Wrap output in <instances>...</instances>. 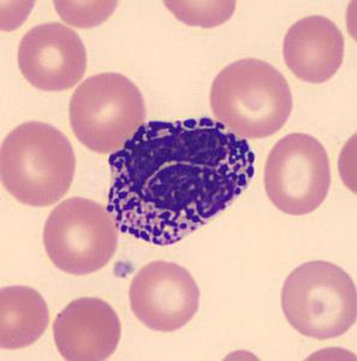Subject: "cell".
Segmentation results:
<instances>
[{"instance_id":"obj_1","label":"cell","mask_w":357,"mask_h":361,"mask_svg":"<svg viewBox=\"0 0 357 361\" xmlns=\"http://www.w3.org/2000/svg\"><path fill=\"white\" fill-rule=\"evenodd\" d=\"M108 166L107 209L119 231L173 246L249 187L255 153L212 118L151 121L108 157Z\"/></svg>"},{"instance_id":"obj_2","label":"cell","mask_w":357,"mask_h":361,"mask_svg":"<svg viewBox=\"0 0 357 361\" xmlns=\"http://www.w3.org/2000/svg\"><path fill=\"white\" fill-rule=\"evenodd\" d=\"M76 157L57 128L27 122L15 128L0 148V175L16 200L47 207L65 197L74 180Z\"/></svg>"},{"instance_id":"obj_3","label":"cell","mask_w":357,"mask_h":361,"mask_svg":"<svg viewBox=\"0 0 357 361\" xmlns=\"http://www.w3.org/2000/svg\"><path fill=\"white\" fill-rule=\"evenodd\" d=\"M211 109L218 122L242 139H265L285 126L292 94L283 74L268 63L246 58L214 78Z\"/></svg>"},{"instance_id":"obj_4","label":"cell","mask_w":357,"mask_h":361,"mask_svg":"<svg viewBox=\"0 0 357 361\" xmlns=\"http://www.w3.org/2000/svg\"><path fill=\"white\" fill-rule=\"evenodd\" d=\"M282 308L301 335L330 340L356 323L357 293L353 279L336 264L315 260L289 275L282 290Z\"/></svg>"},{"instance_id":"obj_5","label":"cell","mask_w":357,"mask_h":361,"mask_svg":"<svg viewBox=\"0 0 357 361\" xmlns=\"http://www.w3.org/2000/svg\"><path fill=\"white\" fill-rule=\"evenodd\" d=\"M147 110L139 87L118 73L84 80L70 99L69 119L75 136L88 149L115 153L146 122Z\"/></svg>"},{"instance_id":"obj_6","label":"cell","mask_w":357,"mask_h":361,"mask_svg":"<svg viewBox=\"0 0 357 361\" xmlns=\"http://www.w3.org/2000/svg\"><path fill=\"white\" fill-rule=\"evenodd\" d=\"M115 218L98 202L70 197L51 211L44 245L54 267L70 275H91L111 262L118 246Z\"/></svg>"},{"instance_id":"obj_7","label":"cell","mask_w":357,"mask_h":361,"mask_svg":"<svg viewBox=\"0 0 357 361\" xmlns=\"http://www.w3.org/2000/svg\"><path fill=\"white\" fill-rule=\"evenodd\" d=\"M265 189L277 209L304 216L319 209L331 187V165L313 136L294 133L273 146L265 165Z\"/></svg>"},{"instance_id":"obj_8","label":"cell","mask_w":357,"mask_h":361,"mask_svg":"<svg viewBox=\"0 0 357 361\" xmlns=\"http://www.w3.org/2000/svg\"><path fill=\"white\" fill-rule=\"evenodd\" d=\"M134 316L148 329L173 333L199 311L200 289L189 271L171 262H152L141 267L129 288Z\"/></svg>"},{"instance_id":"obj_9","label":"cell","mask_w":357,"mask_h":361,"mask_svg":"<svg viewBox=\"0 0 357 361\" xmlns=\"http://www.w3.org/2000/svg\"><path fill=\"white\" fill-rule=\"evenodd\" d=\"M17 61L32 86L45 92H62L76 86L84 76L86 47L74 29L49 22L25 34Z\"/></svg>"},{"instance_id":"obj_10","label":"cell","mask_w":357,"mask_h":361,"mask_svg":"<svg viewBox=\"0 0 357 361\" xmlns=\"http://www.w3.org/2000/svg\"><path fill=\"white\" fill-rule=\"evenodd\" d=\"M54 342L65 360H107L122 336V324L115 310L98 298L74 300L58 314Z\"/></svg>"},{"instance_id":"obj_11","label":"cell","mask_w":357,"mask_h":361,"mask_svg":"<svg viewBox=\"0 0 357 361\" xmlns=\"http://www.w3.org/2000/svg\"><path fill=\"white\" fill-rule=\"evenodd\" d=\"M283 56L296 78L304 82L324 83L341 68L344 37L327 17H304L287 30Z\"/></svg>"},{"instance_id":"obj_12","label":"cell","mask_w":357,"mask_h":361,"mask_svg":"<svg viewBox=\"0 0 357 361\" xmlns=\"http://www.w3.org/2000/svg\"><path fill=\"white\" fill-rule=\"evenodd\" d=\"M49 324V311L32 288L6 287L0 292V347L21 349L35 343Z\"/></svg>"},{"instance_id":"obj_13","label":"cell","mask_w":357,"mask_h":361,"mask_svg":"<svg viewBox=\"0 0 357 361\" xmlns=\"http://www.w3.org/2000/svg\"><path fill=\"white\" fill-rule=\"evenodd\" d=\"M177 20L185 25L213 28L227 21L234 11V1H165Z\"/></svg>"},{"instance_id":"obj_14","label":"cell","mask_w":357,"mask_h":361,"mask_svg":"<svg viewBox=\"0 0 357 361\" xmlns=\"http://www.w3.org/2000/svg\"><path fill=\"white\" fill-rule=\"evenodd\" d=\"M58 13L64 21L78 28H91L106 21L108 16L115 11L117 3H77V1H56Z\"/></svg>"}]
</instances>
